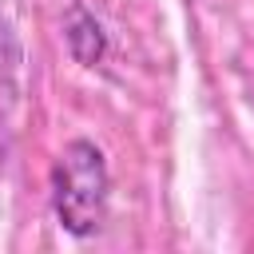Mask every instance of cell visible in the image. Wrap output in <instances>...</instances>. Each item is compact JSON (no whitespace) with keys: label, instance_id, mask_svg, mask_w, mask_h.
I'll list each match as a JSON object with an SVG mask.
<instances>
[{"label":"cell","instance_id":"1","mask_svg":"<svg viewBox=\"0 0 254 254\" xmlns=\"http://www.w3.org/2000/svg\"><path fill=\"white\" fill-rule=\"evenodd\" d=\"M48 198L60 230H67L71 238H91L103 230L107 202H111V171L95 139L64 143L48 175Z\"/></svg>","mask_w":254,"mask_h":254},{"label":"cell","instance_id":"2","mask_svg":"<svg viewBox=\"0 0 254 254\" xmlns=\"http://www.w3.org/2000/svg\"><path fill=\"white\" fill-rule=\"evenodd\" d=\"M64 44H67L71 60L83 64V67H95V64L107 56V32H103V24L95 20V12H87L83 4H71V8H67Z\"/></svg>","mask_w":254,"mask_h":254}]
</instances>
